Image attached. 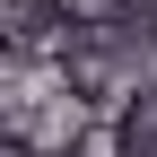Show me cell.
I'll use <instances>...</instances> for the list:
<instances>
[]
</instances>
